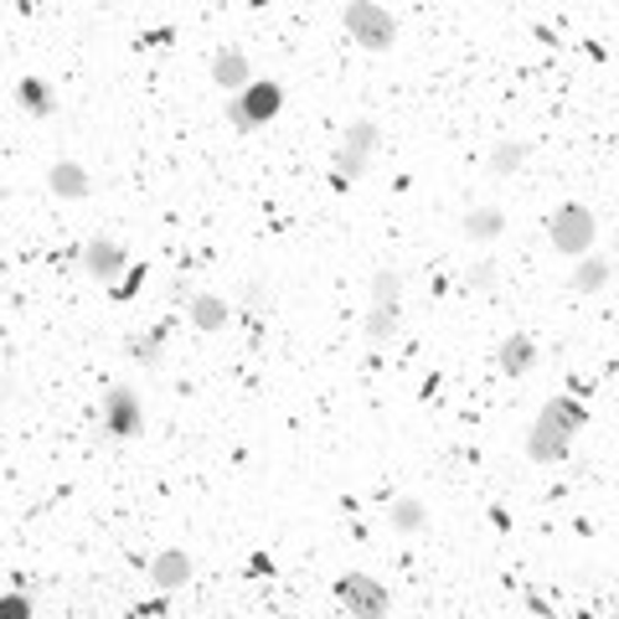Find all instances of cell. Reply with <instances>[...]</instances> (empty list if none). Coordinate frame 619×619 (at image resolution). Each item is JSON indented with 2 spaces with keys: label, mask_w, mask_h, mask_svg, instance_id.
Instances as JSON below:
<instances>
[{
  "label": "cell",
  "mask_w": 619,
  "mask_h": 619,
  "mask_svg": "<svg viewBox=\"0 0 619 619\" xmlns=\"http://www.w3.org/2000/svg\"><path fill=\"white\" fill-rule=\"evenodd\" d=\"M584 423H589V409H584V403H574V398H547L543 413H537V423H532V434H527V460L532 465H553V460H563Z\"/></svg>",
  "instance_id": "1"
},
{
  "label": "cell",
  "mask_w": 619,
  "mask_h": 619,
  "mask_svg": "<svg viewBox=\"0 0 619 619\" xmlns=\"http://www.w3.org/2000/svg\"><path fill=\"white\" fill-rule=\"evenodd\" d=\"M491 285H496V258H481V264L465 274V289L470 295H481V289H491Z\"/></svg>",
  "instance_id": "20"
},
{
  "label": "cell",
  "mask_w": 619,
  "mask_h": 619,
  "mask_svg": "<svg viewBox=\"0 0 619 619\" xmlns=\"http://www.w3.org/2000/svg\"><path fill=\"white\" fill-rule=\"evenodd\" d=\"M161 341H166V331H155L151 341H135V357H140L145 367H155V362H161Z\"/></svg>",
  "instance_id": "21"
},
{
  "label": "cell",
  "mask_w": 619,
  "mask_h": 619,
  "mask_svg": "<svg viewBox=\"0 0 619 619\" xmlns=\"http://www.w3.org/2000/svg\"><path fill=\"white\" fill-rule=\"evenodd\" d=\"M372 145H378V120H351V130L341 135V145H336V186L357 182L367 171V155H372Z\"/></svg>",
  "instance_id": "6"
},
{
  "label": "cell",
  "mask_w": 619,
  "mask_h": 619,
  "mask_svg": "<svg viewBox=\"0 0 619 619\" xmlns=\"http://www.w3.org/2000/svg\"><path fill=\"white\" fill-rule=\"evenodd\" d=\"M532 362H537V341H532L527 331H512L506 341L496 347V367L506 372V378H527Z\"/></svg>",
  "instance_id": "13"
},
{
  "label": "cell",
  "mask_w": 619,
  "mask_h": 619,
  "mask_svg": "<svg viewBox=\"0 0 619 619\" xmlns=\"http://www.w3.org/2000/svg\"><path fill=\"white\" fill-rule=\"evenodd\" d=\"M212 83H217L227 99H238V93L254 83V62L243 58L238 47H217V52H212Z\"/></svg>",
  "instance_id": "11"
},
{
  "label": "cell",
  "mask_w": 619,
  "mask_h": 619,
  "mask_svg": "<svg viewBox=\"0 0 619 619\" xmlns=\"http://www.w3.org/2000/svg\"><path fill=\"white\" fill-rule=\"evenodd\" d=\"M460 233H465L470 243H496L501 233H506V212L501 207H470L465 217H460Z\"/></svg>",
  "instance_id": "16"
},
{
  "label": "cell",
  "mask_w": 619,
  "mask_h": 619,
  "mask_svg": "<svg viewBox=\"0 0 619 619\" xmlns=\"http://www.w3.org/2000/svg\"><path fill=\"white\" fill-rule=\"evenodd\" d=\"M124 269H130V248H124V243L104 238V233H93V238L83 243V274H89V279L114 285Z\"/></svg>",
  "instance_id": "9"
},
{
  "label": "cell",
  "mask_w": 619,
  "mask_h": 619,
  "mask_svg": "<svg viewBox=\"0 0 619 619\" xmlns=\"http://www.w3.org/2000/svg\"><path fill=\"white\" fill-rule=\"evenodd\" d=\"M16 104L27 109V114H52V89H47L42 78H21L16 83Z\"/></svg>",
  "instance_id": "19"
},
{
  "label": "cell",
  "mask_w": 619,
  "mask_h": 619,
  "mask_svg": "<svg viewBox=\"0 0 619 619\" xmlns=\"http://www.w3.org/2000/svg\"><path fill=\"white\" fill-rule=\"evenodd\" d=\"M0 619H31V599H21V594H6V605H0Z\"/></svg>",
  "instance_id": "22"
},
{
  "label": "cell",
  "mask_w": 619,
  "mask_h": 619,
  "mask_svg": "<svg viewBox=\"0 0 619 619\" xmlns=\"http://www.w3.org/2000/svg\"><path fill=\"white\" fill-rule=\"evenodd\" d=\"M279 109H285V89H279L274 78H264V83L254 78L238 99H227V124H233L238 135H254V130H264V124L279 114Z\"/></svg>",
  "instance_id": "5"
},
{
  "label": "cell",
  "mask_w": 619,
  "mask_h": 619,
  "mask_svg": "<svg viewBox=\"0 0 619 619\" xmlns=\"http://www.w3.org/2000/svg\"><path fill=\"white\" fill-rule=\"evenodd\" d=\"M609 285H615V264H609L605 254L578 258L574 279H568V289H574V295H599V289H609Z\"/></svg>",
  "instance_id": "15"
},
{
  "label": "cell",
  "mask_w": 619,
  "mask_h": 619,
  "mask_svg": "<svg viewBox=\"0 0 619 619\" xmlns=\"http://www.w3.org/2000/svg\"><path fill=\"white\" fill-rule=\"evenodd\" d=\"M341 27L351 31V42L362 47V52H393L403 27H398V16L378 0H351L347 11H341Z\"/></svg>",
  "instance_id": "2"
},
{
  "label": "cell",
  "mask_w": 619,
  "mask_h": 619,
  "mask_svg": "<svg viewBox=\"0 0 619 619\" xmlns=\"http://www.w3.org/2000/svg\"><path fill=\"white\" fill-rule=\"evenodd\" d=\"M336 599L351 609V619H388V609H393V594L382 589L378 578H367V574L341 578V584H336Z\"/></svg>",
  "instance_id": "7"
},
{
  "label": "cell",
  "mask_w": 619,
  "mask_h": 619,
  "mask_svg": "<svg viewBox=\"0 0 619 619\" xmlns=\"http://www.w3.org/2000/svg\"><path fill=\"white\" fill-rule=\"evenodd\" d=\"M547 238H553V248L563 258H589L594 243H599V217L584 202H563L553 212V223H547Z\"/></svg>",
  "instance_id": "3"
},
{
  "label": "cell",
  "mask_w": 619,
  "mask_h": 619,
  "mask_svg": "<svg viewBox=\"0 0 619 619\" xmlns=\"http://www.w3.org/2000/svg\"><path fill=\"white\" fill-rule=\"evenodd\" d=\"M522 166H527V140H496L491 155H485V171H491L496 182H512Z\"/></svg>",
  "instance_id": "17"
},
{
  "label": "cell",
  "mask_w": 619,
  "mask_h": 619,
  "mask_svg": "<svg viewBox=\"0 0 619 619\" xmlns=\"http://www.w3.org/2000/svg\"><path fill=\"white\" fill-rule=\"evenodd\" d=\"M388 527H393L398 537H413V532L429 527V506H423L419 496H398L393 506H388Z\"/></svg>",
  "instance_id": "18"
},
{
  "label": "cell",
  "mask_w": 619,
  "mask_h": 619,
  "mask_svg": "<svg viewBox=\"0 0 619 619\" xmlns=\"http://www.w3.org/2000/svg\"><path fill=\"white\" fill-rule=\"evenodd\" d=\"M104 434L114 439L145 434V403H140L135 388H109L104 393Z\"/></svg>",
  "instance_id": "8"
},
{
  "label": "cell",
  "mask_w": 619,
  "mask_h": 619,
  "mask_svg": "<svg viewBox=\"0 0 619 619\" xmlns=\"http://www.w3.org/2000/svg\"><path fill=\"white\" fill-rule=\"evenodd\" d=\"M192 574H197V563H192V553H186V547H161V553H155L151 558V584L161 594H176V589H186V584H192Z\"/></svg>",
  "instance_id": "10"
},
{
  "label": "cell",
  "mask_w": 619,
  "mask_h": 619,
  "mask_svg": "<svg viewBox=\"0 0 619 619\" xmlns=\"http://www.w3.org/2000/svg\"><path fill=\"white\" fill-rule=\"evenodd\" d=\"M398 310H403V269L372 274V305H367V341L388 347L398 331Z\"/></svg>",
  "instance_id": "4"
},
{
  "label": "cell",
  "mask_w": 619,
  "mask_h": 619,
  "mask_svg": "<svg viewBox=\"0 0 619 619\" xmlns=\"http://www.w3.org/2000/svg\"><path fill=\"white\" fill-rule=\"evenodd\" d=\"M227 300L223 295H212V289H202V295H192V305H186V320H192V331L212 336V331H227Z\"/></svg>",
  "instance_id": "14"
},
{
  "label": "cell",
  "mask_w": 619,
  "mask_h": 619,
  "mask_svg": "<svg viewBox=\"0 0 619 619\" xmlns=\"http://www.w3.org/2000/svg\"><path fill=\"white\" fill-rule=\"evenodd\" d=\"M47 192L62 202H83L93 192V176L78 166V161H52V166H47Z\"/></svg>",
  "instance_id": "12"
}]
</instances>
